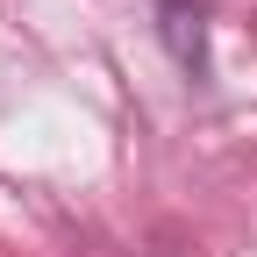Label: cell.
Wrapping results in <instances>:
<instances>
[{
  "label": "cell",
  "mask_w": 257,
  "mask_h": 257,
  "mask_svg": "<svg viewBox=\"0 0 257 257\" xmlns=\"http://www.w3.org/2000/svg\"><path fill=\"white\" fill-rule=\"evenodd\" d=\"M165 36H172V57L186 72H200L207 50H200V8H186V0H165Z\"/></svg>",
  "instance_id": "6da1fadb"
}]
</instances>
